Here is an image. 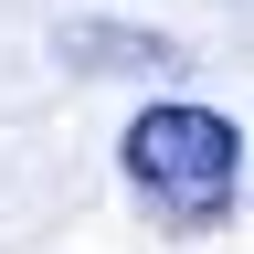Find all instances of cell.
<instances>
[{"mask_svg": "<svg viewBox=\"0 0 254 254\" xmlns=\"http://www.w3.org/2000/svg\"><path fill=\"white\" fill-rule=\"evenodd\" d=\"M117 170L148 201L159 233H212V222L244 201V127L212 117V106H148L117 138Z\"/></svg>", "mask_w": 254, "mask_h": 254, "instance_id": "1", "label": "cell"}, {"mask_svg": "<svg viewBox=\"0 0 254 254\" xmlns=\"http://www.w3.org/2000/svg\"><path fill=\"white\" fill-rule=\"evenodd\" d=\"M64 53H95V74H170V64H180V43H159V32H117V21H74Z\"/></svg>", "mask_w": 254, "mask_h": 254, "instance_id": "2", "label": "cell"}]
</instances>
